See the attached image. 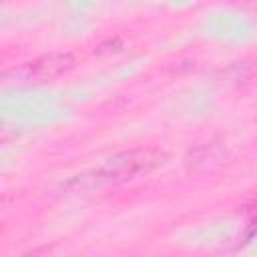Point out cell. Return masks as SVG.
I'll return each instance as SVG.
<instances>
[{"label":"cell","instance_id":"cell-1","mask_svg":"<svg viewBox=\"0 0 257 257\" xmlns=\"http://www.w3.org/2000/svg\"><path fill=\"white\" fill-rule=\"evenodd\" d=\"M22 257H54L52 255V251H32V253H26V255H22Z\"/></svg>","mask_w":257,"mask_h":257}]
</instances>
